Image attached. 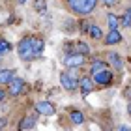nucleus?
Wrapping results in <instances>:
<instances>
[{"instance_id": "nucleus-13", "label": "nucleus", "mask_w": 131, "mask_h": 131, "mask_svg": "<svg viewBox=\"0 0 131 131\" xmlns=\"http://www.w3.org/2000/svg\"><path fill=\"white\" fill-rule=\"evenodd\" d=\"M69 118H71V122H73V124H77V126H81V124L84 122V116H82V112H79V111H73L69 114Z\"/></svg>"}, {"instance_id": "nucleus-7", "label": "nucleus", "mask_w": 131, "mask_h": 131, "mask_svg": "<svg viewBox=\"0 0 131 131\" xmlns=\"http://www.w3.org/2000/svg\"><path fill=\"white\" fill-rule=\"evenodd\" d=\"M82 62H84V56L82 54H68L66 60H64V64L68 68H79V66H82Z\"/></svg>"}, {"instance_id": "nucleus-21", "label": "nucleus", "mask_w": 131, "mask_h": 131, "mask_svg": "<svg viewBox=\"0 0 131 131\" xmlns=\"http://www.w3.org/2000/svg\"><path fill=\"white\" fill-rule=\"evenodd\" d=\"M105 4H107V6H114L116 0H105Z\"/></svg>"}, {"instance_id": "nucleus-17", "label": "nucleus", "mask_w": 131, "mask_h": 131, "mask_svg": "<svg viewBox=\"0 0 131 131\" xmlns=\"http://www.w3.org/2000/svg\"><path fill=\"white\" fill-rule=\"evenodd\" d=\"M34 124H36V120L32 116H26L25 120H23V124H21V129H30V127H34Z\"/></svg>"}, {"instance_id": "nucleus-14", "label": "nucleus", "mask_w": 131, "mask_h": 131, "mask_svg": "<svg viewBox=\"0 0 131 131\" xmlns=\"http://www.w3.org/2000/svg\"><path fill=\"white\" fill-rule=\"evenodd\" d=\"M86 52H90V47H88L86 43H77L75 45V54H82L84 56Z\"/></svg>"}, {"instance_id": "nucleus-22", "label": "nucleus", "mask_w": 131, "mask_h": 131, "mask_svg": "<svg viewBox=\"0 0 131 131\" xmlns=\"http://www.w3.org/2000/svg\"><path fill=\"white\" fill-rule=\"evenodd\" d=\"M6 126V118H0V127H4Z\"/></svg>"}, {"instance_id": "nucleus-9", "label": "nucleus", "mask_w": 131, "mask_h": 131, "mask_svg": "<svg viewBox=\"0 0 131 131\" xmlns=\"http://www.w3.org/2000/svg\"><path fill=\"white\" fill-rule=\"evenodd\" d=\"M15 79V71L13 69H2L0 71V84H9Z\"/></svg>"}, {"instance_id": "nucleus-25", "label": "nucleus", "mask_w": 131, "mask_h": 131, "mask_svg": "<svg viewBox=\"0 0 131 131\" xmlns=\"http://www.w3.org/2000/svg\"><path fill=\"white\" fill-rule=\"evenodd\" d=\"M19 2H21V4H25V2H26V0H19Z\"/></svg>"}, {"instance_id": "nucleus-18", "label": "nucleus", "mask_w": 131, "mask_h": 131, "mask_svg": "<svg viewBox=\"0 0 131 131\" xmlns=\"http://www.w3.org/2000/svg\"><path fill=\"white\" fill-rule=\"evenodd\" d=\"M11 49V45L8 43V41H0V54H6Z\"/></svg>"}, {"instance_id": "nucleus-8", "label": "nucleus", "mask_w": 131, "mask_h": 131, "mask_svg": "<svg viewBox=\"0 0 131 131\" xmlns=\"http://www.w3.org/2000/svg\"><path fill=\"white\" fill-rule=\"evenodd\" d=\"M120 41H122V34L118 32V30L107 32V38H105V43L107 45H116V43H120Z\"/></svg>"}, {"instance_id": "nucleus-12", "label": "nucleus", "mask_w": 131, "mask_h": 131, "mask_svg": "<svg viewBox=\"0 0 131 131\" xmlns=\"http://www.w3.org/2000/svg\"><path fill=\"white\" fill-rule=\"evenodd\" d=\"M109 60H111V64L114 66L116 69H122V58L116 54V52H109Z\"/></svg>"}, {"instance_id": "nucleus-1", "label": "nucleus", "mask_w": 131, "mask_h": 131, "mask_svg": "<svg viewBox=\"0 0 131 131\" xmlns=\"http://www.w3.org/2000/svg\"><path fill=\"white\" fill-rule=\"evenodd\" d=\"M17 51L23 60H32V58L39 56L43 51V39L39 38H23L17 45Z\"/></svg>"}, {"instance_id": "nucleus-15", "label": "nucleus", "mask_w": 131, "mask_h": 131, "mask_svg": "<svg viewBox=\"0 0 131 131\" xmlns=\"http://www.w3.org/2000/svg\"><path fill=\"white\" fill-rule=\"evenodd\" d=\"M88 34H90L94 39H99L101 38V28L96 26V25H92V26H88Z\"/></svg>"}, {"instance_id": "nucleus-20", "label": "nucleus", "mask_w": 131, "mask_h": 131, "mask_svg": "<svg viewBox=\"0 0 131 131\" xmlns=\"http://www.w3.org/2000/svg\"><path fill=\"white\" fill-rule=\"evenodd\" d=\"M41 2H43V0H36V8H38V9H43V4H41Z\"/></svg>"}, {"instance_id": "nucleus-11", "label": "nucleus", "mask_w": 131, "mask_h": 131, "mask_svg": "<svg viewBox=\"0 0 131 131\" xmlns=\"http://www.w3.org/2000/svg\"><path fill=\"white\" fill-rule=\"evenodd\" d=\"M107 23H109V26H111V30H116L118 25H120V19L114 15V13H109L107 15Z\"/></svg>"}, {"instance_id": "nucleus-2", "label": "nucleus", "mask_w": 131, "mask_h": 131, "mask_svg": "<svg viewBox=\"0 0 131 131\" xmlns=\"http://www.w3.org/2000/svg\"><path fill=\"white\" fill-rule=\"evenodd\" d=\"M69 8L75 11V13H81V15H86V13H92L94 8H96L97 0H68Z\"/></svg>"}, {"instance_id": "nucleus-16", "label": "nucleus", "mask_w": 131, "mask_h": 131, "mask_svg": "<svg viewBox=\"0 0 131 131\" xmlns=\"http://www.w3.org/2000/svg\"><path fill=\"white\" fill-rule=\"evenodd\" d=\"M103 69H107V66L101 62V60H96V62L92 64V73H94V75L99 73V71H103Z\"/></svg>"}, {"instance_id": "nucleus-3", "label": "nucleus", "mask_w": 131, "mask_h": 131, "mask_svg": "<svg viewBox=\"0 0 131 131\" xmlns=\"http://www.w3.org/2000/svg\"><path fill=\"white\" fill-rule=\"evenodd\" d=\"M94 81H96L97 84H103V86L111 84V82H112V73L109 69H103V71H99V73L94 75Z\"/></svg>"}, {"instance_id": "nucleus-23", "label": "nucleus", "mask_w": 131, "mask_h": 131, "mask_svg": "<svg viewBox=\"0 0 131 131\" xmlns=\"http://www.w3.org/2000/svg\"><path fill=\"white\" fill-rule=\"evenodd\" d=\"M118 131H131V129H129L127 126H122V127H120V129H118Z\"/></svg>"}, {"instance_id": "nucleus-10", "label": "nucleus", "mask_w": 131, "mask_h": 131, "mask_svg": "<svg viewBox=\"0 0 131 131\" xmlns=\"http://www.w3.org/2000/svg\"><path fill=\"white\" fill-rule=\"evenodd\" d=\"M79 84H81V90H82L84 96L92 92V79H90V77H82V79L79 81Z\"/></svg>"}, {"instance_id": "nucleus-24", "label": "nucleus", "mask_w": 131, "mask_h": 131, "mask_svg": "<svg viewBox=\"0 0 131 131\" xmlns=\"http://www.w3.org/2000/svg\"><path fill=\"white\" fill-rule=\"evenodd\" d=\"M4 96H6V94H4L2 90H0V101H2V99H4Z\"/></svg>"}, {"instance_id": "nucleus-19", "label": "nucleus", "mask_w": 131, "mask_h": 131, "mask_svg": "<svg viewBox=\"0 0 131 131\" xmlns=\"http://www.w3.org/2000/svg\"><path fill=\"white\" fill-rule=\"evenodd\" d=\"M120 23H122V26H129V25H131V15L127 13V11H126V15L122 17V21H120Z\"/></svg>"}, {"instance_id": "nucleus-5", "label": "nucleus", "mask_w": 131, "mask_h": 131, "mask_svg": "<svg viewBox=\"0 0 131 131\" xmlns=\"http://www.w3.org/2000/svg\"><path fill=\"white\" fill-rule=\"evenodd\" d=\"M23 88H25V81H23L21 77H15V79L9 82V90L8 92L11 94V96H19V94L23 92Z\"/></svg>"}, {"instance_id": "nucleus-6", "label": "nucleus", "mask_w": 131, "mask_h": 131, "mask_svg": "<svg viewBox=\"0 0 131 131\" xmlns=\"http://www.w3.org/2000/svg\"><path fill=\"white\" fill-rule=\"evenodd\" d=\"M36 111H38L39 114H43V116H52L54 114V107H52L49 101H39V103L36 105Z\"/></svg>"}, {"instance_id": "nucleus-4", "label": "nucleus", "mask_w": 131, "mask_h": 131, "mask_svg": "<svg viewBox=\"0 0 131 131\" xmlns=\"http://www.w3.org/2000/svg\"><path fill=\"white\" fill-rule=\"evenodd\" d=\"M60 81H62V86L66 88V90H75L77 88V77L69 75V73H62Z\"/></svg>"}, {"instance_id": "nucleus-26", "label": "nucleus", "mask_w": 131, "mask_h": 131, "mask_svg": "<svg viewBox=\"0 0 131 131\" xmlns=\"http://www.w3.org/2000/svg\"><path fill=\"white\" fill-rule=\"evenodd\" d=\"M103 2H105V0H103Z\"/></svg>"}]
</instances>
